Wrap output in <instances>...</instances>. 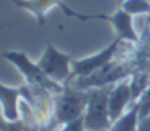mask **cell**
Masks as SVG:
<instances>
[{"label": "cell", "mask_w": 150, "mask_h": 131, "mask_svg": "<svg viewBox=\"0 0 150 131\" xmlns=\"http://www.w3.org/2000/svg\"><path fill=\"white\" fill-rule=\"evenodd\" d=\"M119 8L132 16H143L150 13V0H124Z\"/></svg>", "instance_id": "13"}, {"label": "cell", "mask_w": 150, "mask_h": 131, "mask_svg": "<svg viewBox=\"0 0 150 131\" xmlns=\"http://www.w3.org/2000/svg\"><path fill=\"white\" fill-rule=\"evenodd\" d=\"M132 91H131V84L129 80L125 78L122 81H118L113 84L109 93V113H110V121H116L121 115L127 112V109L132 105Z\"/></svg>", "instance_id": "8"}, {"label": "cell", "mask_w": 150, "mask_h": 131, "mask_svg": "<svg viewBox=\"0 0 150 131\" xmlns=\"http://www.w3.org/2000/svg\"><path fill=\"white\" fill-rule=\"evenodd\" d=\"M108 21L113 25L116 37H119L121 40L129 41V43H134V44H137L140 41V34H138V31L135 30V25H134V16L129 15L128 12H125L124 9L119 8L113 15L109 16Z\"/></svg>", "instance_id": "9"}, {"label": "cell", "mask_w": 150, "mask_h": 131, "mask_svg": "<svg viewBox=\"0 0 150 131\" xmlns=\"http://www.w3.org/2000/svg\"><path fill=\"white\" fill-rule=\"evenodd\" d=\"M12 3H15L16 6L28 11L31 15L35 16L37 22L40 25L44 24V16L53 9V8H60L68 16H74V18H80L83 21L86 19H93V18H106L103 15H81L71 11L62 0H11Z\"/></svg>", "instance_id": "7"}, {"label": "cell", "mask_w": 150, "mask_h": 131, "mask_svg": "<svg viewBox=\"0 0 150 131\" xmlns=\"http://www.w3.org/2000/svg\"><path fill=\"white\" fill-rule=\"evenodd\" d=\"M103 131H110V130H103Z\"/></svg>", "instance_id": "20"}, {"label": "cell", "mask_w": 150, "mask_h": 131, "mask_svg": "<svg viewBox=\"0 0 150 131\" xmlns=\"http://www.w3.org/2000/svg\"><path fill=\"white\" fill-rule=\"evenodd\" d=\"M137 103L140 106V118H144V116L150 115V86L140 96V99L137 100Z\"/></svg>", "instance_id": "14"}, {"label": "cell", "mask_w": 150, "mask_h": 131, "mask_svg": "<svg viewBox=\"0 0 150 131\" xmlns=\"http://www.w3.org/2000/svg\"><path fill=\"white\" fill-rule=\"evenodd\" d=\"M3 57L6 60H9L11 63H13L18 68V71L25 77L27 84L31 87H43L46 90H49L50 93H53L54 96L60 94L65 90V86H62V83H57L54 80H52L41 68L38 63H34L25 53L22 52H15V50H8L3 52Z\"/></svg>", "instance_id": "1"}, {"label": "cell", "mask_w": 150, "mask_h": 131, "mask_svg": "<svg viewBox=\"0 0 150 131\" xmlns=\"http://www.w3.org/2000/svg\"><path fill=\"white\" fill-rule=\"evenodd\" d=\"M109 86L88 89V103L84 113L86 128L90 131L109 130L112 125L109 113Z\"/></svg>", "instance_id": "3"}, {"label": "cell", "mask_w": 150, "mask_h": 131, "mask_svg": "<svg viewBox=\"0 0 150 131\" xmlns=\"http://www.w3.org/2000/svg\"><path fill=\"white\" fill-rule=\"evenodd\" d=\"M72 60L74 59L69 55L47 44L37 63L52 80L57 83H69L72 78Z\"/></svg>", "instance_id": "5"}, {"label": "cell", "mask_w": 150, "mask_h": 131, "mask_svg": "<svg viewBox=\"0 0 150 131\" xmlns=\"http://www.w3.org/2000/svg\"><path fill=\"white\" fill-rule=\"evenodd\" d=\"M88 103V90L65 86V90L54 96V119L53 127L63 125L80 116H84Z\"/></svg>", "instance_id": "2"}, {"label": "cell", "mask_w": 150, "mask_h": 131, "mask_svg": "<svg viewBox=\"0 0 150 131\" xmlns=\"http://www.w3.org/2000/svg\"><path fill=\"white\" fill-rule=\"evenodd\" d=\"M86 121H84V116H80L74 121H69L63 125H60V130L57 131H86Z\"/></svg>", "instance_id": "15"}, {"label": "cell", "mask_w": 150, "mask_h": 131, "mask_svg": "<svg viewBox=\"0 0 150 131\" xmlns=\"http://www.w3.org/2000/svg\"><path fill=\"white\" fill-rule=\"evenodd\" d=\"M131 84V91H132V99L137 102L140 96L146 91V89L150 86V71H137L131 75L129 80Z\"/></svg>", "instance_id": "12"}, {"label": "cell", "mask_w": 150, "mask_h": 131, "mask_svg": "<svg viewBox=\"0 0 150 131\" xmlns=\"http://www.w3.org/2000/svg\"><path fill=\"white\" fill-rule=\"evenodd\" d=\"M27 127L25 124L18 119V121H6L3 119V124H2V131H25Z\"/></svg>", "instance_id": "16"}, {"label": "cell", "mask_w": 150, "mask_h": 131, "mask_svg": "<svg viewBox=\"0 0 150 131\" xmlns=\"http://www.w3.org/2000/svg\"><path fill=\"white\" fill-rule=\"evenodd\" d=\"M147 19H149V22H150V13H149V15H147Z\"/></svg>", "instance_id": "18"}, {"label": "cell", "mask_w": 150, "mask_h": 131, "mask_svg": "<svg viewBox=\"0 0 150 131\" xmlns=\"http://www.w3.org/2000/svg\"><path fill=\"white\" fill-rule=\"evenodd\" d=\"M137 131H150V115H147L144 118H140Z\"/></svg>", "instance_id": "17"}, {"label": "cell", "mask_w": 150, "mask_h": 131, "mask_svg": "<svg viewBox=\"0 0 150 131\" xmlns=\"http://www.w3.org/2000/svg\"><path fill=\"white\" fill-rule=\"evenodd\" d=\"M21 87L13 89L8 86L0 87V99H2V113L6 121L19 119V100H21Z\"/></svg>", "instance_id": "10"}, {"label": "cell", "mask_w": 150, "mask_h": 131, "mask_svg": "<svg viewBox=\"0 0 150 131\" xmlns=\"http://www.w3.org/2000/svg\"><path fill=\"white\" fill-rule=\"evenodd\" d=\"M131 69H129V62H116L115 59L105 65L103 68L97 69L91 75L87 77H78V80L75 81L72 86L75 89L81 90H88L94 87H106L110 84H116L118 81H122L125 78H129Z\"/></svg>", "instance_id": "4"}, {"label": "cell", "mask_w": 150, "mask_h": 131, "mask_svg": "<svg viewBox=\"0 0 150 131\" xmlns=\"http://www.w3.org/2000/svg\"><path fill=\"white\" fill-rule=\"evenodd\" d=\"M124 40L116 37L109 46L102 49L99 53L84 57V59H74L72 60V77H87L96 72L97 69L103 68L105 65L112 62L116 57V53L119 52Z\"/></svg>", "instance_id": "6"}, {"label": "cell", "mask_w": 150, "mask_h": 131, "mask_svg": "<svg viewBox=\"0 0 150 131\" xmlns=\"http://www.w3.org/2000/svg\"><path fill=\"white\" fill-rule=\"evenodd\" d=\"M122 2H124V0H118V3H119V5H121V3H122Z\"/></svg>", "instance_id": "19"}, {"label": "cell", "mask_w": 150, "mask_h": 131, "mask_svg": "<svg viewBox=\"0 0 150 131\" xmlns=\"http://www.w3.org/2000/svg\"><path fill=\"white\" fill-rule=\"evenodd\" d=\"M138 122H140V106L137 102H132V105L127 109V112L112 122L109 130L110 131H137Z\"/></svg>", "instance_id": "11"}]
</instances>
